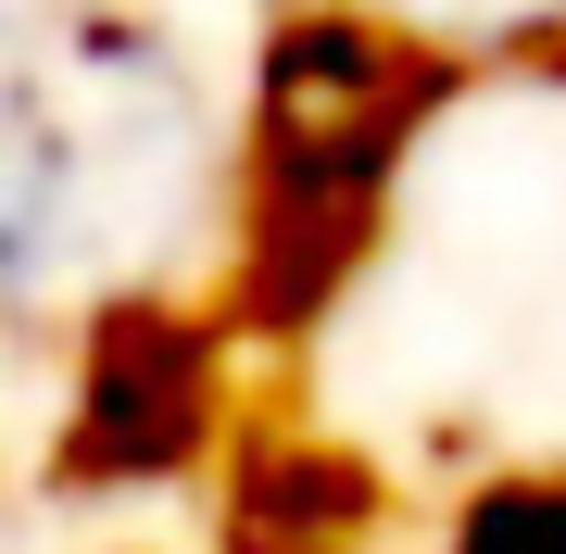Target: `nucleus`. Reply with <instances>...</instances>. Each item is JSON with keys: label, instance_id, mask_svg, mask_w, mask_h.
<instances>
[{"label": "nucleus", "instance_id": "f257e3e1", "mask_svg": "<svg viewBox=\"0 0 566 554\" xmlns=\"http://www.w3.org/2000/svg\"><path fill=\"white\" fill-rule=\"evenodd\" d=\"M202 441V353L114 328V353L88 366V453L102 467H164Z\"/></svg>", "mask_w": 566, "mask_h": 554}, {"label": "nucleus", "instance_id": "f03ea898", "mask_svg": "<svg viewBox=\"0 0 566 554\" xmlns=\"http://www.w3.org/2000/svg\"><path fill=\"white\" fill-rule=\"evenodd\" d=\"M453 554H566V479H491L453 516Z\"/></svg>", "mask_w": 566, "mask_h": 554}, {"label": "nucleus", "instance_id": "7ed1b4c3", "mask_svg": "<svg viewBox=\"0 0 566 554\" xmlns=\"http://www.w3.org/2000/svg\"><path fill=\"white\" fill-rule=\"evenodd\" d=\"M566 0H390V25H428V39H516V25H554Z\"/></svg>", "mask_w": 566, "mask_h": 554}]
</instances>
